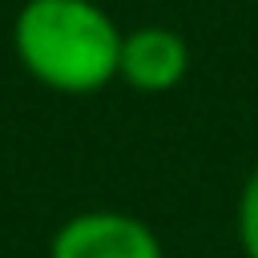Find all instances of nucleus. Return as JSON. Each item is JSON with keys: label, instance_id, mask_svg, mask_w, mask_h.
Segmentation results:
<instances>
[{"label": "nucleus", "instance_id": "4", "mask_svg": "<svg viewBox=\"0 0 258 258\" xmlns=\"http://www.w3.org/2000/svg\"><path fill=\"white\" fill-rule=\"evenodd\" d=\"M238 246L246 258H258V169L238 194Z\"/></svg>", "mask_w": 258, "mask_h": 258}, {"label": "nucleus", "instance_id": "2", "mask_svg": "<svg viewBox=\"0 0 258 258\" xmlns=\"http://www.w3.org/2000/svg\"><path fill=\"white\" fill-rule=\"evenodd\" d=\"M48 258H165L149 222L125 210H81L48 242Z\"/></svg>", "mask_w": 258, "mask_h": 258}, {"label": "nucleus", "instance_id": "3", "mask_svg": "<svg viewBox=\"0 0 258 258\" xmlns=\"http://www.w3.org/2000/svg\"><path fill=\"white\" fill-rule=\"evenodd\" d=\"M185 73H189V48L173 28L145 24V28L125 32L117 81H125L129 89H137L145 97H161V93L177 89L185 81Z\"/></svg>", "mask_w": 258, "mask_h": 258}, {"label": "nucleus", "instance_id": "1", "mask_svg": "<svg viewBox=\"0 0 258 258\" xmlns=\"http://www.w3.org/2000/svg\"><path fill=\"white\" fill-rule=\"evenodd\" d=\"M125 32L97 0H24L12 20L20 69L64 97H89L117 81Z\"/></svg>", "mask_w": 258, "mask_h": 258}]
</instances>
